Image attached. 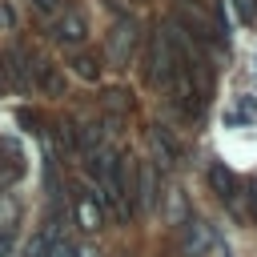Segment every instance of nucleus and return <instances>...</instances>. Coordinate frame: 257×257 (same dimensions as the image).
<instances>
[{"instance_id":"1","label":"nucleus","mask_w":257,"mask_h":257,"mask_svg":"<svg viewBox=\"0 0 257 257\" xmlns=\"http://www.w3.org/2000/svg\"><path fill=\"white\" fill-rule=\"evenodd\" d=\"M145 60H149V84L153 88H169V80H173V72H177V48H173V40H169V28H157L153 36H149V52H145Z\"/></svg>"},{"instance_id":"2","label":"nucleus","mask_w":257,"mask_h":257,"mask_svg":"<svg viewBox=\"0 0 257 257\" xmlns=\"http://www.w3.org/2000/svg\"><path fill=\"white\" fill-rule=\"evenodd\" d=\"M137 48H141L137 20H133V16H120V20L112 24L108 40H104V56H108V64H116V68H128V64H133V56H137Z\"/></svg>"},{"instance_id":"3","label":"nucleus","mask_w":257,"mask_h":257,"mask_svg":"<svg viewBox=\"0 0 257 257\" xmlns=\"http://www.w3.org/2000/svg\"><path fill=\"white\" fill-rule=\"evenodd\" d=\"M52 40L64 44V48H80L88 40V16L76 4H60L52 12Z\"/></svg>"},{"instance_id":"4","label":"nucleus","mask_w":257,"mask_h":257,"mask_svg":"<svg viewBox=\"0 0 257 257\" xmlns=\"http://www.w3.org/2000/svg\"><path fill=\"white\" fill-rule=\"evenodd\" d=\"M32 68H36V56L28 48H4L0 52V80H8L16 92H32L36 88Z\"/></svg>"},{"instance_id":"5","label":"nucleus","mask_w":257,"mask_h":257,"mask_svg":"<svg viewBox=\"0 0 257 257\" xmlns=\"http://www.w3.org/2000/svg\"><path fill=\"white\" fill-rule=\"evenodd\" d=\"M104 217H108V209H104V197L96 193V185L92 181L80 185L76 189V225L84 233H96V229H104Z\"/></svg>"},{"instance_id":"6","label":"nucleus","mask_w":257,"mask_h":257,"mask_svg":"<svg viewBox=\"0 0 257 257\" xmlns=\"http://www.w3.org/2000/svg\"><path fill=\"white\" fill-rule=\"evenodd\" d=\"M157 201H161L157 169H153L149 161H137V173H133V209H137V213H149Z\"/></svg>"},{"instance_id":"7","label":"nucleus","mask_w":257,"mask_h":257,"mask_svg":"<svg viewBox=\"0 0 257 257\" xmlns=\"http://www.w3.org/2000/svg\"><path fill=\"white\" fill-rule=\"evenodd\" d=\"M213 245H217L213 225H205V221H197V217H189V221L181 225V253H185V257H205Z\"/></svg>"},{"instance_id":"8","label":"nucleus","mask_w":257,"mask_h":257,"mask_svg":"<svg viewBox=\"0 0 257 257\" xmlns=\"http://www.w3.org/2000/svg\"><path fill=\"white\" fill-rule=\"evenodd\" d=\"M149 141H153V153H157V165H161V169H177V165H181V145L169 137L165 124H153V128H149Z\"/></svg>"},{"instance_id":"9","label":"nucleus","mask_w":257,"mask_h":257,"mask_svg":"<svg viewBox=\"0 0 257 257\" xmlns=\"http://www.w3.org/2000/svg\"><path fill=\"white\" fill-rule=\"evenodd\" d=\"M4 149V165H0V193H8L12 189V181H20L24 177V157H20V149L16 145H0Z\"/></svg>"},{"instance_id":"10","label":"nucleus","mask_w":257,"mask_h":257,"mask_svg":"<svg viewBox=\"0 0 257 257\" xmlns=\"http://www.w3.org/2000/svg\"><path fill=\"white\" fill-rule=\"evenodd\" d=\"M32 80L48 92V96H64V76H60V68L56 64H48V60H36V68H32Z\"/></svg>"},{"instance_id":"11","label":"nucleus","mask_w":257,"mask_h":257,"mask_svg":"<svg viewBox=\"0 0 257 257\" xmlns=\"http://www.w3.org/2000/svg\"><path fill=\"white\" fill-rule=\"evenodd\" d=\"M209 185H213V193H217L221 201H237V193H241L237 177H233L225 165H213V169H209Z\"/></svg>"},{"instance_id":"12","label":"nucleus","mask_w":257,"mask_h":257,"mask_svg":"<svg viewBox=\"0 0 257 257\" xmlns=\"http://www.w3.org/2000/svg\"><path fill=\"white\" fill-rule=\"evenodd\" d=\"M189 217H193V209H189L185 193H181V189H169V193H165V221H169L173 229H181Z\"/></svg>"},{"instance_id":"13","label":"nucleus","mask_w":257,"mask_h":257,"mask_svg":"<svg viewBox=\"0 0 257 257\" xmlns=\"http://www.w3.org/2000/svg\"><path fill=\"white\" fill-rule=\"evenodd\" d=\"M16 225H20V201L12 193H0V237H12Z\"/></svg>"},{"instance_id":"14","label":"nucleus","mask_w":257,"mask_h":257,"mask_svg":"<svg viewBox=\"0 0 257 257\" xmlns=\"http://www.w3.org/2000/svg\"><path fill=\"white\" fill-rule=\"evenodd\" d=\"M72 72L80 76V80H100V56H92V52H76L72 56Z\"/></svg>"},{"instance_id":"15","label":"nucleus","mask_w":257,"mask_h":257,"mask_svg":"<svg viewBox=\"0 0 257 257\" xmlns=\"http://www.w3.org/2000/svg\"><path fill=\"white\" fill-rule=\"evenodd\" d=\"M104 108H112V112H128V108H133V96H128L124 88H108V92H104Z\"/></svg>"},{"instance_id":"16","label":"nucleus","mask_w":257,"mask_h":257,"mask_svg":"<svg viewBox=\"0 0 257 257\" xmlns=\"http://www.w3.org/2000/svg\"><path fill=\"white\" fill-rule=\"evenodd\" d=\"M56 141H60V149H64L68 157H76V153H80V149H76V128H72V124H64V120L56 124Z\"/></svg>"},{"instance_id":"17","label":"nucleus","mask_w":257,"mask_h":257,"mask_svg":"<svg viewBox=\"0 0 257 257\" xmlns=\"http://www.w3.org/2000/svg\"><path fill=\"white\" fill-rule=\"evenodd\" d=\"M233 4H237L241 24H253V20H257V0H233Z\"/></svg>"},{"instance_id":"18","label":"nucleus","mask_w":257,"mask_h":257,"mask_svg":"<svg viewBox=\"0 0 257 257\" xmlns=\"http://www.w3.org/2000/svg\"><path fill=\"white\" fill-rule=\"evenodd\" d=\"M48 257H76V249H72V241H68V237H56V241H52V249H48Z\"/></svg>"},{"instance_id":"19","label":"nucleus","mask_w":257,"mask_h":257,"mask_svg":"<svg viewBox=\"0 0 257 257\" xmlns=\"http://www.w3.org/2000/svg\"><path fill=\"white\" fill-rule=\"evenodd\" d=\"M0 28H16V12H12L4 0H0Z\"/></svg>"},{"instance_id":"20","label":"nucleus","mask_w":257,"mask_h":257,"mask_svg":"<svg viewBox=\"0 0 257 257\" xmlns=\"http://www.w3.org/2000/svg\"><path fill=\"white\" fill-rule=\"evenodd\" d=\"M60 4H64V0H32V8H36V12H44V16H52Z\"/></svg>"},{"instance_id":"21","label":"nucleus","mask_w":257,"mask_h":257,"mask_svg":"<svg viewBox=\"0 0 257 257\" xmlns=\"http://www.w3.org/2000/svg\"><path fill=\"white\" fill-rule=\"evenodd\" d=\"M245 197H249V217L257 221V185H249V193H245Z\"/></svg>"},{"instance_id":"22","label":"nucleus","mask_w":257,"mask_h":257,"mask_svg":"<svg viewBox=\"0 0 257 257\" xmlns=\"http://www.w3.org/2000/svg\"><path fill=\"white\" fill-rule=\"evenodd\" d=\"M12 253V237H0V257H8Z\"/></svg>"},{"instance_id":"23","label":"nucleus","mask_w":257,"mask_h":257,"mask_svg":"<svg viewBox=\"0 0 257 257\" xmlns=\"http://www.w3.org/2000/svg\"><path fill=\"white\" fill-rule=\"evenodd\" d=\"M0 88H4V80H0Z\"/></svg>"}]
</instances>
